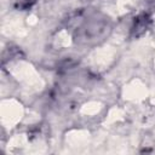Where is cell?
<instances>
[{"instance_id": "1", "label": "cell", "mask_w": 155, "mask_h": 155, "mask_svg": "<svg viewBox=\"0 0 155 155\" xmlns=\"http://www.w3.org/2000/svg\"><path fill=\"white\" fill-rule=\"evenodd\" d=\"M147 27H148V17L145 15H142L139 18L136 19L133 30H134L136 35H138V34L143 33L144 30H147Z\"/></svg>"}, {"instance_id": "2", "label": "cell", "mask_w": 155, "mask_h": 155, "mask_svg": "<svg viewBox=\"0 0 155 155\" xmlns=\"http://www.w3.org/2000/svg\"><path fill=\"white\" fill-rule=\"evenodd\" d=\"M34 2H35V0H21V6L28 7V6H31Z\"/></svg>"}]
</instances>
